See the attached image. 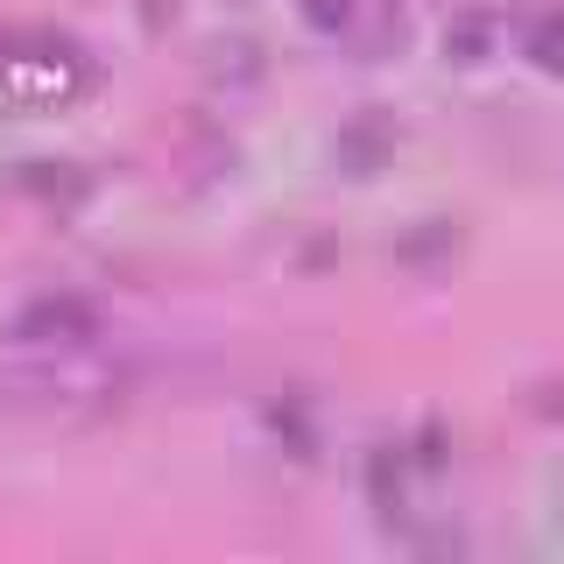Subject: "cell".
<instances>
[{"label": "cell", "mask_w": 564, "mask_h": 564, "mask_svg": "<svg viewBox=\"0 0 564 564\" xmlns=\"http://www.w3.org/2000/svg\"><path fill=\"white\" fill-rule=\"evenodd\" d=\"M120 395V367L99 360V346H0V416H93Z\"/></svg>", "instance_id": "cell-1"}, {"label": "cell", "mask_w": 564, "mask_h": 564, "mask_svg": "<svg viewBox=\"0 0 564 564\" xmlns=\"http://www.w3.org/2000/svg\"><path fill=\"white\" fill-rule=\"evenodd\" d=\"M8 339H22V346H64V352H78V346H99L106 339V311L93 304V296H35V304H22V317L8 325Z\"/></svg>", "instance_id": "cell-2"}, {"label": "cell", "mask_w": 564, "mask_h": 564, "mask_svg": "<svg viewBox=\"0 0 564 564\" xmlns=\"http://www.w3.org/2000/svg\"><path fill=\"white\" fill-rule=\"evenodd\" d=\"M395 141H402L395 113H388V106H360V113L339 128V141H332V155H339L346 176H381L395 163Z\"/></svg>", "instance_id": "cell-3"}, {"label": "cell", "mask_w": 564, "mask_h": 564, "mask_svg": "<svg viewBox=\"0 0 564 564\" xmlns=\"http://www.w3.org/2000/svg\"><path fill=\"white\" fill-rule=\"evenodd\" d=\"M508 29H516L522 64H536V70H551V78H564V0H516Z\"/></svg>", "instance_id": "cell-4"}, {"label": "cell", "mask_w": 564, "mask_h": 564, "mask_svg": "<svg viewBox=\"0 0 564 564\" xmlns=\"http://www.w3.org/2000/svg\"><path fill=\"white\" fill-rule=\"evenodd\" d=\"M402 35H410V22H402V0H360V8H352V22H346L352 57H367V64L395 57Z\"/></svg>", "instance_id": "cell-5"}, {"label": "cell", "mask_w": 564, "mask_h": 564, "mask_svg": "<svg viewBox=\"0 0 564 564\" xmlns=\"http://www.w3.org/2000/svg\"><path fill=\"white\" fill-rule=\"evenodd\" d=\"M501 14L494 8H480V0H473V8H458L452 22H445V57L458 64V70H473V64H487L494 50H501Z\"/></svg>", "instance_id": "cell-6"}, {"label": "cell", "mask_w": 564, "mask_h": 564, "mask_svg": "<svg viewBox=\"0 0 564 564\" xmlns=\"http://www.w3.org/2000/svg\"><path fill=\"white\" fill-rule=\"evenodd\" d=\"M452 247H458V234H452L445 219H423L416 234H410V240L395 247V261H402V269H423V261H445Z\"/></svg>", "instance_id": "cell-7"}, {"label": "cell", "mask_w": 564, "mask_h": 564, "mask_svg": "<svg viewBox=\"0 0 564 564\" xmlns=\"http://www.w3.org/2000/svg\"><path fill=\"white\" fill-rule=\"evenodd\" d=\"M212 78H234V85H254L261 78V50L254 43H212Z\"/></svg>", "instance_id": "cell-8"}, {"label": "cell", "mask_w": 564, "mask_h": 564, "mask_svg": "<svg viewBox=\"0 0 564 564\" xmlns=\"http://www.w3.org/2000/svg\"><path fill=\"white\" fill-rule=\"evenodd\" d=\"M352 8H360V0H296V14H304V29H317V35H346Z\"/></svg>", "instance_id": "cell-9"}, {"label": "cell", "mask_w": 564, "mask_h": 564, "mask_svg": "<svg viewBox=\"0 0 564 564\" xmlns=\"http://www.w3.org/2000/svg\"><path fill=\"white\" fill-rule=\"evenodd\" d=\"M529 416H543V423H564V375H557V381H536V388H529Z\"/></svg>", "instance_id": "cell-10"}]
</instances>
